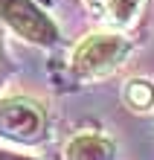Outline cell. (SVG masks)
<instances>
[{"mask_svg":"<svg viewBox=\"0 0 154 160\" xmlns=\"http://www.w3.org/2000/svg\"><path fill=\"white\" fill-rule=\"evenodd\" d=\"M128 44L119 35H90L84 38L82 47L73 55V67L84 73V76H96V73H108L117 67V61L125 55Z\"/></svg>","mask_w":154,"mask_h":160,"instance_id":"6da1fadb","label":"cell"},{"mask_svg":"<svg viewBox=\"0 0 154 160\" xmlns=\"http://www.w3.org/2000/svg\"><path fill=\"white\" fill-rule=\"evenodd\" d=\"M0 15H3V21H9V26L17 29L23 38L38 41V44L55 41L52 21H47L44 12H38L32 6V0H0Z\"/></svg>","mask_w":154,"mask_h":160,"instance_id":"7a4b0ae2","label":"cell"},{"mask_svg":"<svg viewBox=\"0 0 154 160\" xmlns=\"http://www.w3.org/2000/svg\"><path fill=\"white\" fill-rule=\"evenodd\" d=\"M44 128L41 108L29 99H9L0 102V134L12 140H38Z\"/></svg>","mask_w":154,"mask_h":160,"instance_id":"3957f363","label":"cell"},{"mask_svg":"<svg viewBox=\"0 0 154 160\" xmlns=\"http://www.w3.org/2000/svg\"><path fill=\"white\" fill-rule=\"evenodd\" d=\"M111 157H113V146L96 134H82L67 146V160H111Z\"/></svg>","mask_w":154,"mask_h":160,"instance_id":"277c9868","label":"cell"},{"mask_svg":"<svg viewBox=\"0 0 154 160\" xmlns=\"http://www.w3.org/2000/svg\"><path fill=\"white\" fill-rule=\"evenodd\" d=\"M142 0H108V21L117 26H128L137 18Z\"/></svg>","mask_w":154,"mask_h":160,"instance_id":"5b68a950","label":"cell"},{"mask_svg":"<svg viewBox=\"0 0 154 160\" xmlns=\"http://www.w3.org/2000/svg\"><path fill=\"white\" fill-rule=\"evenodd\" d=\"M125 99H128V105H131V108L146 111V108H151V102H154V88H151L148 82L137 79V82H131V84H128V90H125Z\"/></svg>","mask_w":154,"mask_h":160,"instance_id":"8992f818","label":"cell"},{"mask_svg":"<svg viewBox=\"0 0 154 160\" xmlns=\"http://www.w3.org/2000/svg\"><path fill=\"white\" fill-rule=\"evenodd\" d=\"M0 160H17V157H9V154H3V152H0Z\"/></svg>","mask_w":154,"mask_h":160,"instance_id":"52a82bcc","label":"cell"}]
</instances>
